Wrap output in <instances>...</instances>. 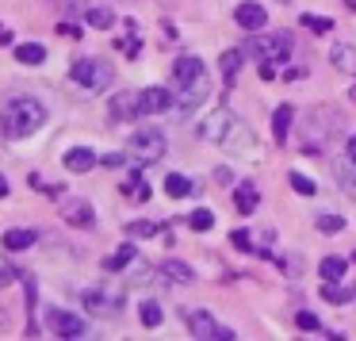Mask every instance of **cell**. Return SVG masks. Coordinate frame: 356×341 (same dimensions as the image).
<instances>
[{"instance_id": "cell-9", "label": "cell", "mask_w": 356, "mask_h": 341, "mask_svg": "<svg viewBox=\"0 0 356 341\" xmlns=\"http://www.w3.org/2000/svg\"><path fill=\"white\" fill-rule=\"evenodd\" d=\"M203 77H207V70H203V62H200V58L180 54L177 62H172V85H177V88L195 85V81H203Z\"/></svg>"}, {"instance_id": "cell-44", "label": "cell", "mask_w": 356, "mask_h": 341, "mask_svg": "<svg viewBox=\"0 0 356 341\" xmlns=\"http://www.w3.org/2000/svg\"><path fill=\"white\" fill-rule=\"evenodd\" d=\"M353 295H356V292H353Z\"/></svg>"}, {"instance_id": "cell-13", "label": "cell", "mask_w": 356, "mask_h": 341, "mask_svg": "<svg viewBox=\"0 0 356 341\" xmlns=\"http://www.w3.org/2000/svg\"><path fill=\"white\" fill-rule=\"evenodd\" d=\"M62 215H65V223H70V226H81V230L96 226V215H92V203H88V200H65Z\"/></svg>"}, {"instance_id": "cell-3", "label": "cell", "mask_w": 356, "mask_h": 341, "mask_svg": "<svg viewBox=\"0 0 356 341\" xmlns=\"http://www.w3.org/2000/svg\"><path fill=\"white\" fill-rule=\"evenodd\" d=\"M165 146H169V142H165L161 127H138V131L131 134V142H127V154H131L134 165H154V161H161Z\"/></svg>"}, {"instance_id": "cell-34", "label": "cell", "mask_w": 356, "mask_h": 341, "mask_svg": "<svg viewBox=\"0 0 356 341\" xmlns=\"http://www.w3.org/2000/svg\"><path fill=\"white\" fill-rule=\"evenodd\" d=\"M302 27H307V31H314V35H325L333 27V19L330 16H310V12H307V16H302Z\"/></svg>"}, {"instance_id": "cell-28", "label": "cell", "mask_w": 356, "mask_h": 341, "mask_svg": "<svg viewBox=\"0 0 356 341\" xmlns=\"http://www.w3.org/2000/svg\"><path fill=\"white\" fill-rule=\"evenodd\" d=\"M314 226L322 234H341V230H345V219L333 215V211H322V215H314Z\"/></svg>"}, {"instance_id": "cell-39", "label": "cell", "mask_w": 356, "mask_h": 341, "mask_svg": "<svg viewBox=\"0 0 356 341\" xmlns=\"http://www.w3.org/2000/svg\"><path fill=\"white\" fill-rule=\"evenodd\" d=\"M123 161H127L123 154H104V165H123Z\"/></svg>"}, {"instance_id": "cell-2", "label": "cell", "mask_w": 356, "mask_h": 341, "mask_svg": "<svg viewBox=\"0 0 356 341\" xmlns=\"http://www.w3.org/2000/svg\"><path fill=\"white\" fill-rule=\"evenodd\" d=\"M195 134H200L203 142H215V146H230V142L245 138V127H241V119L234 116V111L218 108V111H211V116L195 127Z\"/></svg>"}, {"instance_id": "cell-16", "label": "cell", "mask_w": 356, "mask_h": 341, "mask_svg": "<svg viewBox=\"0 0 356 341\" xmlns=\"http://www.w3.org/2000/svg\"><path fill=\"white\" fill-rule=\"evenodd\" d=\"M35 241H39V234H35V230H19V226H16V230H4L0 246L8 249V253H19V249H31Z\"/></svg>"}, {"instance_id": "cell-14", "label": "cell", "mask_w": 356, "mask_h": 341, "mask_svg": "<svg viewBox=\"0 0 356 341\" xmlns=\"http://www.w3.org/2000/svg\"><path fill=\"white\" fill-rule=\"evenodd\" d=\"M96 161H100V157H96L88 146H73L70 154L62 157V165H65L70 173H88V169H96Z\"/></svg>"}, {"instance_id": "cell-27", "label": "cell", "mask_w": 356, "mask_h": 341, "mask_svg": "<svg viewBox=\"0 0 356 341\" xmlns=\"http://www.w3.org/2000/svg\"><path fill=\"white\" fill-rule=\"evenodd\" d=\"M188 226L200 230V234H207L211 226H215V211H211V207H195L192 215H188Z\"/></svg>"}, {"instance_id": "cell-32", "label": "cell", "mask_w": 356, "mask_h": 341, "mask_svg": "<svg viewBox=\"0 0 356 341\" xmlns=\"http://www.w3.org/2000/svg\"><path fill=\"white\" fill-rule=\"evenodd\" d=\"M16 280H19V272H16V264H12V257H8V253H0V287L16 284Z\"/></svg>"}, {"instance_id": "cell-6", "label": "cell", "mask_w": 356, "mask_h": 341, "mask_svg": "<svg viewBox=\"0 0 356 341\" xmlns=\"http://www.w3.org/2000/svg\"><path fill=\"white\" fill-rule=\"evenodd\" d=\"M184 322H188V330H192V338H200V341H230L234 333L226 330L222 322H218L215 315H207V310H200V307H188L184 310Z\"/></svg>"}, {"instance_id": "cell-42", "label": "cell", "mask_w": 356, "mask_h": 341, "mask_svg": "<svg viewBox=\"0 0 356 341\" xmlns=\"http://www.w3.org/2000/svg\"><path fill=\"white\" fill-rule=\"evenodd\" d=\"M4 326H8V315H4V310H0V330H4Z\"/></svg>"}, {"instance_id": "cell-33", "label": "cell", "mask_w": 356, "mask_h": 341, "mask_svg": "<svg viewBox=\"0 0 356 341\" xmlns=\"http://www.w3.org/2000/svg\"><path fill=\"white\" fill-rule=\"evenodd\" d=\"M287 184H291L299 196H314V192H318V184H314L310 177H302V173H291V177H287Z\"/></svg>"}, {"instance_id": "cell-36", "label": "cell", "mask_w": 356, "mask_h": 341, "mask_svg": "<svg viewBox=\"0 0 356 341\" xmlns=\"http://www.w3.org/2000/svg\"><path fill=\"white\" fill-rule=\"evenodd\" d=\"M230 241H234L238 249H253V246H249V241H253V238H249V230H234V234H230Z\"/></svg>"}, {"instance_id": "cell-22", "label": "cell", "mask_w": 356, "mask_h": 341, "mask_svg": "<svg viewBox=\"0 0 356 341\" xmlns=\"http://www.w3.org/2000/svg\"><path fill=\"white\" fill-rule=\"evenodd\" d=\"M234 203H238L241 215H253L257 203H261V196H257V188H253V184H238V192H234Z\"/></svg>"}, {"instance_id": "cell-41", "label": "cell", "mask_w": 356, "mask_h": 341, "mask_svg": "<svg viewBox=\"0 0 356 341\" xmlns=\"http://www.w3.org/2000/svg\"><path fill=\"white\" fill-rule=\"evenodd\" d=\"M4 196H8V177L0 173V200H4Z\"/></svg>"}, {"instance_id": "cell-30", "label": "cell", "mask_w": 356, "mask_h": 341, "mask_svg": "<svg viewBox=\"0 0 356 341\" xmlns=\"http://www.w3.org/2000/svg\"><path fill=\"white\" fill-rule=\"evenodd\" d=\"M337 180H341V188H345V192L356 200V161H348V165H337Z\"/></svg>"}, {"instance_id": "cell-10", "label": "cell", "mask_w": 356, "mask_h": 341, "mask_svg": "<svg viewBox=\"0 0 356 341\" xmlns=\"http://www.w3.org/2000/svg\"><path fill=\"white\" fill-rule=\"evenodd\" d=\"M169 108H177V96H172L169 88H161V85L142 88V116H161V111H169Z\"/></svg>"}, {"instance_id": "cell-23", "label": "cell", "mask_w": 356, "mask_h": 341, "mask_svg": "<svg viewBox=\"0 0 356 341\" xmlns=\"http://www.w3.org/2000/svg\"><path fill=\"white\" fill-rule=\"evenodd\" d=\"M161 272L172 280V284H192V280H195L192 264H184V261H165V264H161Z\"/></svg>"}, {"instance_id": "cell-15", "label": "cell", "mask_w": 356, "mask_h": 341, "mask_svg": "<svg viewBox=\"0 0 356 341\" xmlns=\"http://www.w3.org/2000/svg\"><path fill=\"white\" fill-rule=\"evenodd\" d=\"M291 123H295V108H291V104H280V108L272 111V134H276L280 146H284L287 134H291Z\"/></svg>"}, {"instance_id": "cell-20", "label": "cell", "mask_w": 356, "mask_h": 341, "mask_svg": "<svg viewBox=\"0 0 356 341\" xmlns=\"http://www.w3.org/2000/svg\"><path fill=\"white\" fill-rule=\"evenodd\" d=\"M16 62L42 65V62H47V47H42V42H19V47H16Z\"/></svg>"}, {"instance_id": "cell-31", "label": "cell", "mask_w": 356, "mask_h": 341, "mask_svg": "<svg viewBox=\"0 0 356 341\" xmlns=\"http://www.w3.org/2000/svg\"><path fill=\"white\" fill-rule=\"evenodd\" d=\"M123 196H131V200L146 203V200H149V188H146V180H142V177H131V180L123 184Z\"/></svg>"}, {"instance_id": "cell-35", "label": "cell", "mask_w": 356, "mask_h": 341, "mask_svg": "<svg viewBox=\"0 0 356 341\" xmlns=\"http://www.w3.org/2000/svg\"><path fill=\"white\" fill-rule=\"evenodd\" d=\"M295 326H299V330H318V315H310V310H299V315H295Z\"/></svg>"}, {"instance_id": "cell-38", "label": "cell", "mask_w": 356, "mask_h": 341, "mask_svg": "<svg viewBox=\"0 0 356 341\" xmlns=\"http://www.w3.org/2000/svg\"><path fill=\"white\" fill-rule=\"evenodd\" d=\"M157 226H149V223H138V226H131V234H138V238H149Z\"/></svg>"}, {"instance_id": "cell-29", "label": "cell", "mask_w": 356, "mask_h": 341, "mask_svg": "<svg viewBox=\"0 0 356 341\" xmlns=\"http://www.w3.org/2000/svg\"><path fill=\"white\" fill-rule=\"evenodd\" d=\"M142 326H149V330H154V326H161V318H165V310H161V303H154V299H146L142 303Z\"/></svg>"}, {"instance_id": "cell-1", "label": "cell", "mask_w": 356, "mask_h": 341, "mask_svg": "<svg viewBox=\"0 0 356 341\" xmlns=\"http://www.w3.org/2000/svg\"><path fill=\"white\" fill-rule=\"evenodd\" d=\"M42 123H47V108L35 96H12L0 111V131L8 138H31Z\"/></svg>"}, {"instance_id": "cell-40", "label": "cell", "mask_w": 356, "mask_h": 341, "mask_svg": "<svg viewBox=\"0 0 356 341\" xmlns=\"http://www.w3.org/2000/svg\"><path fill=\"white\" fill-rule=\"evenodd\" d=\"M345 154H348V161H356V134L345 142Z\"/></svg>"}, {"instance_id": "cell-43", "label": "cell", "mask_w": 356, "mask_h": 341, "mask_svg": "<svg viewBox=\"0 0 356 341\" xmlns=\"http://www.w3.org/2000/svg\"><path fill=\"white\" fill-rule=\"evenodd\" d=\"M348 96H353V104H356V85H353V88H348Z\"/></svg>"}, {"instance_id": "cell-19", "label": "cell", "mask_w": 356, "mask_h": 341, "mask_svg": "<svg viewBox=\"0 0 356 341\" xmlns=\"http://www.w3.org/2000/svg\"><path fill=\"white\" fill-rule=\"evenodd\" d=\"M88 27H96V31H108V27H115V12L108 8V4H92V8L85 12Z\"/></svg>"}, {"instance_id": "cell-21", "label": "cell", "mask_w": 356, "mask_h": 341, "mask_svg": "<svg viewBox=\"0 0 356 341\" xmlns=\"http://www.w3.org/2000/svg\"><path fill=\"white\" fill-rule=\"evenodd\" d=\"M348 272V261H341V257H325L322 264H318V276L330 280V284H337V280H345Z\"/></svg>"}, {"instance_id": "cell-25", "label": "cell", "mask_w": 356, "mask_h": 341, "mask_svg": "<svg viewBox=\"0 0 356 341\" xmlns=\"http://www.w3.org/2000/svg\"><path fill=\"white\" fill-rule=\"evenodd\" d=\"M115 295H108V292H85V307L92 310V315H104V310H115Z\"/></svg>"}, {"instance_id": "cell-12", "label": "cell", "mask_w": 356, "mask_h": 341, "mask_svg": "<svg viewBox=\"0 0 356 341\" xmlns=\"http://www.w3.org/2000/svg\"><path fill=\"white\" fill-rule=\"evenodd\" d=\"M207 93H211L207 77L195 81V85H184V88H180V96H177V111H180V116H192V111L207 100Z\"/></svg>"}, {"instance_id": "cell-4", "label": "cell", "mask_w": 356, "mask_h": 341, "mask_svg": "<svg viewBox=\"0 0 356 341\" xmlns=\"http://www.w3.org/2000/svg\"><path fill=\"white\" fill-rule=\"evenodd\" d=\"M70 77L77 81L81 88H88V93H104V88L115 81V65L100 62V58H81V62H73Z\"/></svg>"}, {"instance_id": "cell-26", "label": "cell", "mask_w": 356, "mask_h": 341, "mask_svg": "<svg viewBox=\"0 0 356 341\" xmlns=\"http://www.w3.org/2000/svg\"><path fill=\"white\" fill-rule=\"evenodd\" d=\"M131 261H138V249H134V246H123L119 253H111L108 261H104V269H108V272H123Z\"/></svg>"}, {"instance_id": "cell-24", "label": "cell", "mask_w": 356, "mask_h": 341, "mask_svg": "<svg viewBox=\"0 0 356 341\" xmlns=\"http://www.w3.org/2000/svg\"><path fill=\"white\" fill-rule=\"evenodd\" d=\"M218 65H222V81H226V85H234L238 73H241V50H226V54L218 58Z\"/></svg>"}, {"instance_id": "cell-8", "label": "cell", "mask_w": 356, "mask_h": 341, "mask_svg": "<svg viewBox=\"0 0 356 341\" xmlns=\"http://www.w3.org/2000/svg\"><path fill=\"white\" fill-rule=\"evenodd\" d=\"M108 116L115 123H134L142 119V93H115L108 100Z\"/></svg>"}, {"instance_id": "cell-11", "label": "cell", "mask_w": 356, "mask_h": 341, "mask_svg": "<svg viewBox=\"0 0 356 341\" xmlns=\"http://www.w3.org/2000/svg\"><path fill=\"white\" fill-rule=\"evenodd\" d=\"M234 19H238V27H245V31H261V27L268 24V12H264V4H257V0H241L238 8H234Z\"/></svg>"}, {"instance_id": "cell-37", "label": "cell", "mask_w": 356, "mask_h": 341, "mask_svg": "<svg viewBox=\"0 0 356 341\" xmlns=\"http://www.w3.org/2000/svg\"><path fill=\"white\" fill-rule=\"evenodd\" d=\"M58 31H62L65 39H81V27H77V24H62V27H58Z\"/></svg>"}, {"instance_id": "cell-7", "label": "cell", "mask_w": 356, "mask_h": 341, "mask_svg": "<svg viewBox=\"0 0 356 341\" xmlns=\"http://www.w3.org/2000/svg\"><path fill=\"white\" fill-rule=\"evenodd\" d=\"M47 326L58 333V338H85V318L73 315V310H62V307H50L47 310Z\"/></svg>"}, {"instance_id": "cell-18", "label": "cell", "mask_w": 356, "mask_h": 341, "mask_svg": "<svg viewBox=\"0 0 356 341\" xmlns=\"http://www.w3.org/2000/svg\"><path fill=\"white\" fill-rule=\"evenodd\" d=\"M165 192L177 196V200H184V196L200 192V184H195V180H188L184 173H169V177H165Z\"/></svg>"}, {"instance_id": "cell-5", "label": "cell", "mask_w": 356, "mask_h": 341, "mask_svg": "<svg viewBox=\"0 0 356 341\" xmlns=\"http://www.w3.org/2000/svg\"><path fill=\"white\" fill-rule=\"evenodd\" d=\"M291 35L287 31H276V35H253L249 39V54L257 58V62H287L291 58Z\"/></svg>"}, {"instance_id": "cell-17", "label": "cell", "mask_w": 356, "mask_h": 341, "mask_svg": "<svg viewBox=\"0 0 356 341\" xmlns=\"http://www.w3.org/2000/svg\"><path fill=\"white\" fill-rule=\"evenodd\" d=\"M330 62H333V70L353 73V77H356V47H348V42H337V47L330 50Z\"/></svg>"}]
</instances>
